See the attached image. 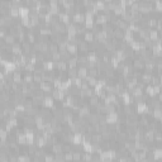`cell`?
<instances>
[{"label":"cell","mask_w":162,"mask_h":162,"mask_svg":"<svg viewBox=\"0 0 162 162\" xmlns=\"http://www.w3.org/2000/svg\"><path fill=\"white\" fill-rule=\"evenodd\" d=\"M15 39L17 38L14 36H11V34H7V36L4 37V43L8 46H13L14 43H15Z\"/></svg>","instance_id":"obj_15"},{"label":"cell","mask_w":162,"mask_h":162,"mask_svg":"<svg viewBox=\"0 0 162 162\" xmlns=\"http://www.w3.org/2000/svg\"><path fill=\"white\" fill-rule=\"evenodd\" d=\"M152 157H153V160H155V161L161 160V157H162V149L161 148H153Z\"/></svg>","instance_id":"obj_18"},{"label":"cell","mask_w":162,"mask_h":162,"mask_svg":"<svg viewBox=\"0 0 162 162\" xmlns=\"http://www.w3.org/2000/svg\"><path fill=\"white\" fill-rule=\"evenodd\" d=\"M84 80L86 81L87 84H89V86H90V87H95L96 85H98V79H95V77H91V76H89V75H87L86 77L84 79Z\"/></svg>","instance_id":"obj_14"},{"label":"cell","mask_w":162,"mask_h":162,"mask_svg":"<svg viewBox=\"0 0 162 162\" xmlns=\"http://www.w3.org/2000/svg\"><path fill=\"white\" fill-rule=\"evenodd\" d=\"M94 23L98 24V25H104V24H107V23H109V18L105 15V14L98 13V14H96L95 20H94Z\"/></svg>","instance_id":"obj_1"},{"label":"cell","mask_w":162,"mask_h":162,"mask_svg":"<svg viewBox=\"0 0 162 162\" xmlns=\"http://www.w3.org/2000/svg\"><path fill=\"white\" fill-rule=\"evenodd\" d=\"M105 120H107V124H117L118 123V113H108L105 115Z\"/></svg>","instance_id":"obj_3"},{"label":"cell","mask_w":162,"mask_h":162,"mask_svg":"<svg viewBox=\"0 0 162 162\" xmlns=\"http://www.w3.org/2000/svg\"><path fill=\"white\" fill-rule=\"evenodd\" d=\"M48 52L49 53H56V52H58V43L57 42H48Z\"/></svg>","instance_id":"obj_17"},{"label":"cell","mask_w":162,"mask_h":162,"mask_svg":"<svg viewBox=\"0 0 162 162\" xmlns=\"http://www.w3.org/2000/svg\"><path fill=\"white\" fill-rule=\"evenodd\" d=\"M8 158H9V162H18V156H14L11 153L8 156Z\"/></svg>","instance_id":"obj_37"},{"label":"cell","mask_w":162,"mask_h":162,"mask_svg":"<svg viewBox=\"0 0 162 162\" xmlns=\"http://www.w3.org/2000/svg\"><path fill=\"white\" fill-rule=\"evenodd\" d=\"M55 67H56V70H57V71H60V72H67V70H69L67 62H66V61H63V60L56 62L55 63Z\"/></svg>","instance_id":"obj_4"},{"label":"cell","mask_w":162,"mask_h":162,"mask_svg":"<svg viewBox=\"0 0 162 162\" xmlns=\"http://www.w3.org/2000/svg\"><path fill=\"white\" fill-rule=\"evenodd\" d=\"M9 149L11 152H19V144L17 142H10L9 143Z\"/></svg>","instance_id":"obj_28"},{"label":"cell","mask_w":162,"mask_h":162,"mask_svg":"<svg viewBox=\"0 0 162 162\" xmlns=\"http://www.w3.org/2000/svg\"><path fill=\"white\" fill-rule=\"evenodd\" d=\"M42 81H43V80H42V73L33 72V82H36V84L39 85Z\"/></svg>","instance_id":"obj_26"},{"label":"cell","mask_w":162,"mask_h":162,"mask_svg":"<svg viewBox=\"0 0 162 162\" xmlns=\"http://www.w3.org/2000/svg\"><path fill=\"white\" fill-rule=\"evenodd\" d=\"M32 162H41L39 158H37V157H33L32 158Z\"/></svg>","instance_id":"obj_41"},{"label":"cell","mask_w":162,"mask_h":162,"mask_svg":"<svg viewBox=\"0 0 162 162\" xmlns=\"http://www.w3.org/2000/svg\"><path fill=\"white\" fill-rule=\"evenodd\" d=\"M0 27H4V19L1 15H0Z\"/></svg>","instance_id":"obj_40"},{"label":"cell","mask_w":162,"mask_h":162,"mask_svg":"<svg viewBox=\"0 0 162 162\" xmlns=\"http://www.w3.org/2000/svg\"><path fill=\"white\" fill-rule=\"evenodd\" d=\"M87 75L91 76V77H95L96 79L100 75V73H99V71H98V69H96V67H91V69L87 70Z\"/></svg>","instance_id":"obj_24"},{"label":"cell","mask_w":162,"mask_h":162,"mask_svg":"<svg viewBox=\"0 0 162 162\" xmlns=\"http://www.w3.org/2000/svg\"><path fill=\"white\" fill-rule=\"evenodd\" d=\"M77 51L81 52V55H86L90 51V46L89 43H86L85 41H79L77 43Z\"/></svg>","instance_id":"obj_2"},{"label":"cell","mask_w":162,"mask_h":162,"mask_svg":"<svg viewBox=\"0 0 162 162\" xmlns=\"http://www.w3.org/2000/svg\"><path fill=\"white\" fill-rule=\"evenodd\" d=\"M111 162H118V161H115V160H111Z\"/></svg>","instance_id":"obj_43"},{"label":"cell","mask_w":162,"mask_h":162,"mask_svg":"<svg viewBox=\"0 0 162 162\" xmlns=\"http://www.w3.org/2000/svg\"><path fill=\"white\" fill-rule=\"evenodd\" d=\"M67 77H69V79H76V77H77V70H76V69L67 70Z\"/></svg>","instance_id":"obj_25"},{"label":"cell","mask_w":162,"mask_h":162,"mask_svg":"<svg viewBox=\"0 0 162 162\" xmlns=\"http://www.w3.org/2000/svg\"><path fill=\"white\" fill-rule=\"evenodd\" d=\"M52 152H53L55 155L62 153V142H61V143H55V144H52Z\"/></svg>","instance_id":"obj_20"},{"label":"cell","mask_w":162,"mask_h":162,"mask_svg":"<svg viewBox=\"0 0 162 162\" xmlns=\"http://www.w3.org/2000/svg\"><path fill=\"white\" fill-rule=\"evenodd\" d=\"M118 162H128V161H127V157H119Z\"/></svg>","instance_id":"obj_39"},{"label":"cell","mask_w":162,"mask_h":162,"mask_svg":"<svg viewBox=\"0 0 162 162\" xmlns=\"http://www.w3.org/2000/svg\"><path fill=\"white\" fill-rule=\"evenodd\" d=\"M66 51L70 53V56H75L77 53V45L76 43H69L66 45Z\"/></svg>","instance_id":"obj_8"},{"label":"cell","mask_w":162,"mask_h":162,"mask_svg":"<svg viewBox=\"0 0 162 162\" xmlns=\"http://www.w3.org/2000/svg\"><path fill=\"white\" fill-rule=\"evenodd\" d=\"M53 104H55V100H53V98H52V96H49V95L45 96V98H43V100H42V105H43L45 108H47V109L52 108V107H53Z\"/></svg>","instance_id":"obj_7"},{"label":"cell","mask_w":162,"mask_h":162,"mask_svg":"<svg viewBox=\"0 0 162 162\" xmlns=\"http://www.w3.org/2000/svg\"><path fill=\"white\" fill-rule=\"evenodd\" d=\"M87 62V57H86V55H81L80 57H77V63H80L84 66L85 63Z\"/></svg>","instance_id":"obj_31"},{"label":"cell","mask_w":162,"mask_h":162,"mask_svg":"<svg viewBox=\"0 0 162 162\" xmlns=\"http://www.w3.org/2000/svg\"><path fill=\"white\" fill-rule=\"evenodd\" d=\"M81 151H72V161L73 162H81Z\"/></svg>","instance_id":"obj_23"},{"label":"cell","mask_w":162,"mask_h":162,"mask_svg":"<svg viewBox=\"0 0 162 162\" xmlns=\"http://www.w3.org/2000/svg\"><path fill=\"white\" fill-rule=\"evenodd\" d=\"M85 95H86V98H91V96L95 95V94H94V89H93V87H89V89L85 91Z\"/></svg>","instance_id":"obj_36"},{"label":"cell","mask_w":162,"mask_h":162,"mask_svg":"<svg viewBox=\"0 0 162 162\" xmlns=\"http://www.w3.org/2000/svg\"><path fill=\"white\" fill-rule=\"evenodd\" d=\"M43 161L45 162H55V156L49 155V153H46L45 157H43Z\"/></svg>","instance_id":"obj_32"},{"label":"cell","mask_w":162,"mask_h":162,"mask_svg":"<svg viewBox=\"0 0 162 162\" xmlns=\"http://www.w3.org/2000/svg\"><path fill=\"white\" fill-rule=\"evenodd\" d=\"M62 152H63V153H66V152H72L71 144H70V143H62Z\"/></svg>","instance_id":"obj_34"},{"label":"cell","mask_w":162,"mask_h":162,"mask_svg":"<svg viewBox=\"0 0 162 162\" xmlns=\"http://www.w3.org/2000/svg\"><path fill=\"white\" fill-rule=\"evenodd\" d=\"M11 80L13 82H15V84H18L22 86L23 85V76H22V72L20 71H14L11 73Z\"/></svg>","instance_id":"obj_5"},{"label":"cell","mask_w":162,"mask_h":162,"mask_svg":"<svg viewBox=\"0 0 162 162\" xmlns=\"http://www.w3.org/2000/svg\"><path fill=\"white\" fill-rule=\"evenodd\" d=\"M84 41L86 43H93L94 41V33L91 31H85V33H84Z\"/></svg>","instance_id":"obj_12"},{"label":"cell","mask_w":162,"mask_h":162,"mask_svg":"<svg viewBox=\"0 0 162 162\" xmlns=\"http://www.w3.org/2000/svg\"><path fill=\"white\" fill-rule=\"evenodd\" d=\"M63 161H65V162H71V161H72V152H66V153H63Z\"/></svg>","instance_id":"obj_33"},{"label":"cell","mask_w":162,"mask_h":162,"mask_svg":"<svg viewBox=\"0 0 162 162\" xmlns=\"http://www.w3.org/2000/svg\"><path fill=\"white\" fill-rule=\"evenodd\" d=\"M133 70H135V71H142V70H144V62L141 58L135 57L133 60Z\"/></svg>","instance_id":"obj_6"},{"label":"cell","mask_w":162,"mask_h":162,"mask_svg":"<svg viewBox=\"0 0 162 162\" xmlns=\"http://www.w3.org/2000/svg\"><path fill=\"white\" fill-rule=\"evenodd\" d=\"M23 82L27 84V85L32 84V82H33V73H27L25 72V75L23 76Z\"/></svg>","instance_id":"obj_22"},{"label":"cell","mask_w":162,"mask_h":162,"mask_svg":"<svg viewBox=\"0 0 162 162\" xmlns=\"http://www.w3.org/2000/svg\"><path fill=\"white\" fill-rule=\"evenodd\" d=\"M87 76V70L85 69L84 66H81V67H79L77 69V77L79 79H81V80H84L85 77Z\"/></svg>","instance_id":"obj_16"},{"label":"cell","mask_w":162,"mask_h":162,"mask_svg":"<svg viewBox=\"0 0 162 162\" xmlns=\"http://www.w3.org/2000/svg\"><path fill=\"white\" fill-rule=\"evenodd\" d=\"M45 155H46V153L43 152L42 149H37L36 153H34V156H33V157H37V158H39V160H41V158H43V157H45Z\"/></svg>","instance_id":"obj_35"},{"label":"cell","mask_w":162,"mask_h":162,"mask_svg":"<svg viewBox=\"0 0 162 162\" xmlns=\"http://www.w3.org/2000/svg\"><path fill=\"white\" fill-rule=\"evenodd\" d=\"M11 53L15 55V56L23 55V51H22V47H20V43H14V45L11 46Z\"/></svg>","instance_id":"obj_11"},{"label":"cell","mask_w":162,"mask_h":162,"mask_svg":"<svg viewBox=\"0 0 162 162\" xmlns=\"http://www.w3.org/2000/svg\"><path fill=\"white\" fill-rule=\"evenodd\" d=\"M152 77H153V75H152V72H143L142 75H141V80H142L143 84H151V81H152Z\"/></svg>","instance_id":"obj_10"},{"label":"cell","mask_w":162,"mask_h":162,"mask_svg":"<svg viewBox=\"0 0 162 162\" xmlns=\"http://www.w3.org/2000/svg\"><path fill=\"white\" fill-rule=\"evenodd\" d=\"M7 36V29L0 28V39H4V37Z\"/></svg>","instance_id":"obj_38"},{"label":"cell","mask_w":162,"mask_h":162,"mask_svg":"<svg viewBox=\"0 0 162 162\" xmlns=\"http://www.w3.org/2000/svg\"><path fill=\"white\" fill-rule=\"evenodd\" d=\"M67 66H69V70L76 69V66H77V57H70L69 61H67Z\"/></svg>","instance_id":"obj_19"},{"label":"cell","mask_w":162,"mask_h":162,"mask_svg":"<svg viewBox=\"0 0 162 162\" xmlns=\"http://www.w3.org/2000/svg\"><path fill=\"white\" fill-rule=\"evenodd\" d=\"M24 70L27 71V73H33V72H34V70H36V66L28 62V63L24 66Z\"/></svg>","instance_id":"obj_27"},{"label":"cell","mask_w":162,"mask_h":162,"mask_svg":"<svg viewBox=\"0 0 162 162\" xmlns=\"http://www.w3.org/2000/svg\"><path fill=\"white\" fill-rule=\"evenodd\" d=\"M99 103H100L99 98L96 95H94V96H91V98H89V103H87V104H89V107L91 108V107H96Z\"/></svg>","instance_id":"obj_21"},{"label":"cell","mask_w":162,"mask_h":162,"mask_svg":"<svg viewBox=\"0 0 162 162\" xmlns=\"http://www.w3.org/2000/svg\"><path fill=\"white\" fill-rule=\"evenodd\" d=\"M101 162H111V160H101Z\"/></svg>","instance_id":"obj_42"},{"label":"cell","mask_w":162,"mask_h":162,"mask_svg":"<svg viewBox=\"0 0 162 162\" xmlns=\"http://www.w3.org/2000/svg\"><path fill=\"white\" fill-rule=\"evenodd\" d=\"M113 37H114V39H117V41H123V37H124V32L120 31L119 28H115V29L113 31Z\"/></svg>","instance_id":"obj_13"},{"label":"cell","mask_w":162,"mask_h":162,"mask_svg":"<svg viewBox=\"0 0 162 162\" xmlns=\"http://www.w3.org/2000/svg\"><path fill=\"white\" fill-rule=\"evenodd\" d=\"M147 103L146 101H139V103H137V113L138 114H146V111H147Z\"/></svg>","instance_id":"obj_9"},{"label":"cell","mask_w":162,"mask_h":162,"mask_svg":"<svg viewBox=\"0 0 162 162\" xmlns=\"http://www.w3.org/2000/svg\"><path fill=\"white\" fill-rule=\"evenodd\" d=\"M146 93L148 96H151V98H153V96L156 95L155 94V90H153V86H151V85H148V86L146 87Z\"/></svg>","instance_id":"obj_30"},{"label":"cell","mask_w":162,"mask_h":162,"mask_svg":"<svg viewBox=\"0 0 162 162\" xmlns=\"http://www.w3.org/2000/svg\"><path fill=\"white\" fill-rule=\"evenodd\" d=\"M152 117L155 118L156 120H161V109H153V113H152Z\"/></svg>","instance_id":"obj_29"}]
</instances>
